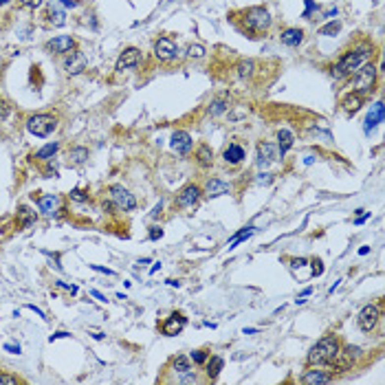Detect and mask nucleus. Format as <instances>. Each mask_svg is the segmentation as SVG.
<instances>
[{"label":"nucleus","instance_id":"obj_54","mask_svg":"<svg viewBox=\"0 0 385 385\" xmlns=\"http://www.w3.org/2000/svg\"><path fill=\"white\" fill-rule=\"evenodd\" d=\"M159 214H161V203H159V205H157V207H154V211H152V216H154V218H157V216H159Z\"/></svg>","mask_w":385,"mask_h":385},{"label":"nucleus","instance_id":"obj_27","mask_svg":"<svg viewBox=\"0 0 385 385\" xmlns=\"http://www.w3.org/2000/svg\"><path fill=\"white\" fill-rule=\"evenodd\" d=\"M227 108H229V99H227V97H218V99H214L209 104L207 112H209V115H214V117H218V115H223Z\"/></svg>","mask_w":385,"mask_h":385},{"label":"nucleus","instance_id":"obj_32","mask_svg":"<svg viewBox=\"0 0 385 385\" xmlns=\"http://www.w3.org/2000/svg\"><path fill=\"white\" fill-rule=\"evenodd\" d=\"M341 31V22L339 20H332V22H328L326 27H321L319 29V35H337Z\"/></svg>","mask_w":385,"mask_h":385},{"label":"nucleus","instance_id":"obj_29","mask_svg":"<svg viewBox=\"0 0 385 385\" xmlns=\"http://www.w3.org/2000/svg\"><path fill=\"white\" fill-rule=\"evenodd\" d=\"M223 365H225V361L220 359V356H214V359L207 363V377L209 379H216L220 374V370H223Z\"/></svg>","mask_w":385,"mask_h":385},{"label":"nucleus","instance_id":"obj_44","mask_svg":"<svg viewBox=\"0 0 385 385\" xmlns=\"http://www.w3.org/2000/svg\"><path fill=\"white\" fill-rule=\"evenodd\" d=\"M25 7H31V9H35V7H40L42 4V0H20Z\"/></svg>","mask_w":385,"mask_h":385},{"label":"nucleus","instance_id":"obj_26","mask_svg":"<svg viewBox=\"0 0 385 385\" xmlns=\"http://www.w3.org/2000/svg\"><path fill=\"white\" fill-rule=\"evenodd\" d=\"M278 141H280V148L278 150H280L282 157H284V154L289 152L290 148H293V134H290L289 130H280V132H278Z\"/></svg>","mask_w":385,"mask_h":385},{"label":"nucleus","instance_id":"obj_16","mask_svg":"<svg viewBox=\"0 0 385 385\" xmlns=\"http://www.w3.org/2000/svg\"><path fill=\"white\" fill-rule=\"evenodd\" d=\"M185 326H187V319L183 317V315H178V313H174V315H172L165 323H163V335L174 337V335H178V332H181Z\"/></svg>","mask_w":385,"mask_h":385},{"label":"nucleus","instance_id":"obj_36","mask_svg":"<svg viewBox=\"0 0 385 385\" xmlns=\"http://www.w3.org/2000/svg\"><path fill=\"white\" fill-rule=\"evenodd\" d=\"M192 359H194V363H205V361H207V350L192 352Z\"/></svg>","mask_w":385,"mask_h":385},{"label":"nucleus","instance_id":"obj_30","mask_svg":"<svg viewBox=\"0 0 385 385\" xmlns=\"http://www.w3.org/2000/svg\"><path fill=\"white\" fill-rule=\"evenodd\" d=\"M251 233H253V229H251V227H245V229H242V231H238L236 236H233L231 240H229V249H233V247H238V245H240V242H245L247 238L251 236Z\"/></svg>","mask_w":385,"mask_h":385},{"label":"nucleus","instance_id":"obj_51","mask_svg":"<svg viewBox=\"0 0 385 385\" xmlns=\"http://www.w3.org/2000/svg\"><path fill=\"white\" fill-rule=\"evenodd\" d=\"M62 337H68V332H62V330H60V332H55V335L51 337V341H55V339H62Z\"/></svg>","mask_w":385,"mask_h":385},{"label":"nucleus","instance_id":"obj_43","mask_svg":"<svg viewBox=\"0 0 385 385\" xmlns=\"http://www.w3.org/2000/svg\"><path fill=\"white\" fill-rule=\"evenodd\" d=\"M163 236V229L161 227H152L150 229V240H159Z\"/></svg>","mask_w":385,"mask_h":385},{"label":"nucleus","instance_id":"obj_55","mask_svg":"<svg viewBox=\"0 0 385 385\" xmlns=\"http://www.w3.org/2000/svg\"><path fill=\"white\" fill-rule=\"evenodd\" d=\"M332 16H337V9H330V11H326V18H332Z\"/></svg>","mask_w":385,"mask_h":385},{"label":"nucleus","instance_id":"obj_35","mask_svg":"<svg viewBox=\"0 0 385 385\" xmlns=\"http://www.w3.org/2000/svg\"><path fill=\"white\" fill-rule=\"evenodd\" d=\"M187 55H190V58H196V60L203 58V55H205V46L203 44H192L190 49H187Z\"/></svg>","mask_w":385,"mask_h":385},{"label":"nucleus","instance_id":"obj_4","mask_svg":"<svg viewBox=\"0 0 385 385\" xmlns=\"http://www.w3.org/2000/svg\"><path fill=\"white\" fill-rule=\"evenodd\" d=\"M245 25H247V29H251V31H256V33H260V31L269 29L271 16H269V11H266V9L253 7V9H249V11H247Z\"/></svg>","mask_w":385,"mask_h":385},{"label":"nucleus","instance_id":"obj_53","mask_svg":"<svg viewBox=\"0 0 385 385\" xmlns=\"http://www.w3.org/2000/svg\"><path fill=\"white\" fill-rule=\"evenodd\" d=\"M62 4H64V7H77V2H75V0H62Z\"/></svg>","mask_w":385,"mask_h":385},{"label":"nucleus","instance_id":"obj_9","mask_svg":"<svg viewBox=\"0 0 385 385\" xmlns=\"http://www.w3.org/2000/svg\"><path fill=\"white\" fill-rule=\"evenodd\" d=\"M176 53H178L176 42L170 40V37H161V40L154 44V55H157L161 62H170V60H174Z\"/></svg>","mask_w":385,"mask_h":385},{"label":"nucleus","instance_id":"obj_40","mask_svg":"<svg viewBox=\"0 0 385 385\" xmlns=\"http://www.w3.org/2000/svg\"><path fill=\"white\" fill-rule=\"evenodd\" d=\"M91 269L97 271V273H104V275H115L112 269H106V266H99V264H91Z\"/></svg>","mask_w":385,"mask_h":385},{"label":"nucleus","instance_id":"obj_28","mask_svg":"<svg viewBox=\"0 0 385 385\" xmlns=\"http://www.w3.org/2000/svg\"><path fill=\"white\" fill-rule=\"evenodd\" d=\"M58 148H60L58 143H46L44 148L37 150V152H35V159H40V161H49V159L53 157L55 152H58Z\"/></svg>","mask_w":385,"mask_h":385},{"label":"nucleus","instance_id":"obj_39","mask_svg":"<svg viewBox=\"0 0 385 385\" xmlns=\"http://www.w3.org/2000/svg\"><path fill=\"white\" fill-rule=\"evenodd\" d=\"M251 68H253V62H242L240 66H238V70H240L242 77H245V75H251Z\"/></svg>","mask_w":385,"mask_h":385},{"label":"nucleus","instance_id":"obj_7","mask_svg":"<svg viewBox=\"0 0 385 385\" xmlns=\"http://www.w3.org/2000/svg\"><path fill=\"white\" fill-rule=\"evenodd\" d=\"M110 196H112V200L117 203V207H121L124 211H132L134 207H137V198H134L132 194H130L126 187H121V185H112L110 190Z\"/></svg>","mask_w":385,"mask_h":385},{"label":"nucleus","instance_id":"obj_31","mask_svg":"<svg viewBox=\"0 0 385 385\" xmlns=\"http://www.w3.org/2000/svg\"><path fill=\"white\" fill-rule=\"evenodd\" d=\"M88 159V150L86 148H75V150H70V161L75 163V165H82L84 161Z\"/></svg>","mask_w":385,"mask_h":385},{"label":"nucleus","instance_id":"obj_12","mask_svg":"<svg viewBox=\"0 0 385 385\" xmlns=\"http://www.w3.org/2000/svg\"><path fill=\"white\" fill-rule=\"evenodd\" d=\"M198 198H200V190L196 185H187V187H183L181 192H178V196H176V205L178 207H194L196 203H198Z\"/></svg>","mask_w":385,"mask_h":385},{"label":"nucleus","instance_id":"obj_22","mask_svg":"<svg viewBox=\"0 0 385 385\" xmlns=\"http://www.w3.org/2000/svg\"><path fill=\"white\" fill-rule=\"evenodd\" d=\"M37 207H40V211H44L46 216L55 214V209H58V196L49 194V196H42V198H37Z\"/></svg>","mask_w":385,"mask_h":385},{"label":"nucleus","instance_id":"obj_21","mask_svg":"<svg viewBox=\"0 0 385 385\" xmlns=\"http://www.w3.org/2000/svg\"><path fill=\"white\" fill-rule=\"evenodd\" d=\"M304 40V31L302 29H286L282 33V44L286 46H299Z\"/></svg>","mask_w":385,"mask_h":385},{"label":"nucleus","instance_id":"obj_34","mask_svg":"<svg viewBox=\"0 0 385 385\" xmlns=\"http://www.w3.org/2000/svg\"><path fill=\"white\" fill-rule=\"evenodd\" d=\"M18 214L22 216V227H29V225H33V220H35V216L33 214H29V209L27 207H20V211H18Z\"/></svg>","mask_w":385,"mask_h":385},{"label":"nucleus","instance_id":"obj_14","mask_svg":"<svg viewBox=\"0 0 385 385\" xmlns=\"http://www.w3.org/2000/svg\"><path fill=\"white\" fill-rule=\"evenodd\" d=\"M46 49L53 51V53H70V51L75 49V42L70 35H58L46 44Z\"/></svg>","mask_w":385,"mask_h":385},{"label":"nucleus","instance_id":"obj_6","mask_svg":"<svg viewBox=\"0 0 385 385\" xmlns=\"http://www.w3.org/2000/svg\"><path fill=\"white\" fill-rule=\"evenodd\" d=\"M361 356V350L356 348V346H346L344 350L339 348L337 352V356L332 359V365H335L337 372H346V370H350L352 365H354V361Z\"/></svg>","mask_w":385,"mask_h":385},{"label":"nucleus","instance_id":"obj_24","mask_svg":"<svg viewBox=\"0 0 385 385\" xmlns=\"http://www.w3.org/2000/svg\"><path fill=\"white\" fill-rule=\"evenodd\" d=\"M196 161H198L200 167H209L211 163H214V152H211L209 145H200V148L196 150Z\"/></svg>","mask_w":385,"mask_h":385},{"label":"nucleus","instance_id":"obj_23","mask_svg":"<svg viewBox=\"0 0 385 385\" xmlns=\"http://www.w3.org/2000/svg\"><path fill=\"white\" fill-rule=\"evenodd\" d=\"M332 381V377L330 374H323L321 370H311V372L306 374V377L302 379V383H306V385H315V383H330Z\"/></svg>","mask_w":385,"mask_h":385},{"label":"nucleus","instance_id":"obj_57","mask_svg":"<svg viewBox=\"0 0 385 385\" xmlns=\"http://www.w3.org/2000/svg\"><path fill=\"white\" fill-rule=\"evenodd\" d=\"M0 2H9V0H0Z\"/></svg>","mask_w":385,"mask_h":385},{"label":"nucleus","instance_id":"obj_42","mask_svg":"<svg viewBox=\"0 0 385 385\" xmlns=\"http://www.w3.org/2000/svg\"><path fill=\"white\" fill-rule=\"evenodd\" d=\"M313 275H321L323 273V266H321V260H313Z\"/></svg>","mask_w":385,"mask_h":385},{"label":"nucleus","instance_id":"obj_18","mask_svg":"<svg viewBox=\"0 0 385 385\" xmlns=\"http://www.w3.org/2000/svg\"><path fill=\"white\" fill-rule=\"evenodd\" d=\"M381 121H383V104H381V101H377V104L372 106V112L365 117L363 130H365V132H372V130L377 128L379 124H381Z\"/></svg>","mask_w":385,"mask_h":385},{"label":"nucleus","instance_id":"obj_11","mask_svg":"<svg viewBox=\"0 0 385 385\" xmlns=\"http://www.w3.org/2000/svg\"><path fill=\"white\" fill-rule=\"evenodd\" d=\"M280 150L273 143H260L257 145V165L260 167H269L271 163L278 161Z\"/></svg>","mask_w":385,"mask_h":385},{"label":"nucleus","instance_id":"obj_3","mask_svg":"<svg viewBox=\"0 0 385 385\" xmlns=\"http://www.w3.org/2000/svg\"><path fill=\"white\" fill-rule=\"evenodd\" d=\"M58 128V121H55V117L51 115H33L29 117V121H27V130H29L33 137H49L53 130Z\"/></svg>","mask_w":385,"mask_h":385},{"label":"nucleus","instance_id":"obj_25","mask_svg":"<svg viewBox=\"0 0 385 385\" xmlns=\"http://www.w3.org/2000/svg\"><path fill=\"white\" fill-rule=\"evenodd\" d=\"M242 159H245V150L240 148V145H229L227 150H225V161L227 163H240Z\"/></svg>","mask_w":385,"mask_h":385},{"label":"nucleus","instance_id":"obj_47","mask_svg":"<svg viewBox=\"0 0 385 385\" xmlns=\"http://www.w3.org/2000/svg\"><path fill=\"white\" fill-rule=\"evenodd\" d=\"M0 117H2V119H7V117H9V106L4 104V101H0Z\"/></svg>","mask_w":385,"mask_h":385},{"label":"nucleus","instance_id":"obj_50","mask_svg":"<svg viewBox=\"0 0 385 385\" xmlns=\"http://www.w3.org/2000/svg\"><path fill=\"white\" fill-rule=\"evenodd\" d=\"M368 218H370V211H365V214H361L359 218L354 220V223H356V225H363V223H365V220H368Z\"/></svg>","mask_w":385,"mask_h":385},{"label":"nucleus","instance_id":"obj_41","mask_svg":"<svg viewBox=\"0 0 385 385\" xmlns=\"http://www.w3.org/2000/svg\"><path fill=\"white\" fill-rule=\"evenodd\" d=\"M271 181H273V176H271V174H260V176L256 178V183H257V185H269Z\"/></svg>","mask_w":385,"mask_h":385},{"label":"nucleus","instance_id":"obj_20","mask_svg":"<svg viewBox=\"0 0 385 385\" xmlns=\"http://www.w3.org/2000/svg\"><path fill=\"white\" fill-rule=\"evenodd\" d=\"M84 66H86V58L82 53H70V58L66 60V70L70 75H77L82 73Z\"/></svg>","mask_w":385,"mask_h":385},{"label":"nucleus","instance_id":"obj_38","mask_svg":"<svg viewBox=\"0 0 385 385\" xmlns=\"http://www.w3.org/2000/svg\"><path fill=\"white\" fill-rule=\"evenodd\" d=\"M70 198L77 200V203H84V200H88V194H86V192H82V190H73V192H70Z\"/></svg>","mask_w":385,"mask_h":385},{"label":"nucleus","instance_id":"obj_33","mask_svg":"<svg viewBox=\"0 0 385 385\" xmlns=\"http://www.w3.org/2000/svg\"><path fill=\"white\" fill-rule=\"evenodd\" d=\"M49 16H51V22H53L55 27H62L64 22H66L64 20V11H60L58 7H53V4L49 7Z\"/></svg>","mask_w":385,"mask_h":385},{"label":"nucleus","instance_id":"obj_46","mask_svg":"<svg viewBox=\"0 0 385 385\" xmlns=\"http://www.w3.org/2000/svg\"><path fill=\"white\" fill-rule=\"evenodd\" d=\"M4 350H9L11 354H20V346H13V344H4Z\"/></svg>","mask_w":385,"mask_h":385},{"label":"nucleus","instance_id":"obj_10","mask_svg":"<svg viewBox=\"0 0 385 385\" xmlns=\"http://www.w3.org/2000/svg\"><path fill=\"white\" fill-rule=\"evenodd\" d=\"M139 62H141V51L130 46V49H126L124 53L119 55V60H117V70L124 73V70H128V68L139 66Z\"/></svg>","mask_w":385,"mask_h":385},{"label":"nucleus","instance_id":"obj_45","mask_svg":"<svg viewBox=\"0 0 385 385\" xmlns=\"http://www.w3.org/2000/svg\"><path fill=\"white\" fill-rule=\"evenodd\" d=\"M58 286H60V289H66L68 290V293H77V286H73V284H64V282H58Z\"/></svg>","mask_w":385,"mask_h":385},{"label":"nucleus","instance_id":"obj_49","mask_svg":"<svg viewBox=\"0 0 385 385\" xmlns=\"http://www.w3.org/2000/svg\"><path fill=\"white\" fill-rule=\"evenodd\" d=\"M290 262H293L295 269H297V266H306V260H304V257H295V260H290Z\"/></svg>","mask_w":385,"mask_h":385},{"label":"nucleus","instance_id":"obj_19","mask_svg":"<svg viewBox=\"0 0 385 385\" xmlns=\"http://www.w3.org/2000/svg\"><path fill=\"white\" fill-rule=\"evenodd\" d=\"M361 106H363V97H361V93H350V95L344 97V110L348 112V115L359 112Z\"/></svg>","mask_w":385,"mask_h":385},{"label":"nucleus","instance_id":"obj_5","mask_svg":"<svg viewBox=\"0 0 385 385\" xmlns=\"http://www.w3.org/2000/svg\"><path fill=\"white\" fill-rule=\"evenodd\" d=\"M374 79H377V68H374L372 64H370V66L363 64V66L354 73V77H352V88H354V93L372 91Z\"/></svg>","mask_w":385,"mask_h":385},{"label":"nucleus","instance_id":"obj_48","mask_svg":"<svg viewBox=\"0 0 385 385\" xmlns=\"http://www.w3.org/2000/svg\"><path fill=\"white\" fill-rule=\"evenodd\" d=\"M313 9H315V2H313V0H306V11H304V16H311V11H313Z\"/></svg>","mask_w":385,"mask_h":385},{"label":"nucleus","instance_id":"obj_13","mask_svg":"<svg viewBox=\"0 0 385 385\" xmlns=\"http://www.w3.org/2000/svg\"><path fill=\"white\" fill-rule=\"evenodd\" d=\"M174 370H176V374H181V379H178L181 383H196V374H192L194 370H192L190 359H187V356H176V359H174Z\"/></svg>","mask_w":385,"mask_h":385},{"label":"nucleus","instance_id":"obj_2","mask_svg":"<svg viewBox=\"0 0 385 385\" xmlns=\"http://www.w3.org/2000/svg\"><path fill=\"white\" fill-rule=\"evenodd\" d=\"M339 352V341L337 337H323L321 341H317L308 352V363L311 365H328L332 363V359Z\"/></svg>","mask_w":385,"mask_h":385},{"label":"nucleus","instance_id":"obj_37","mask_svg":"<svg viewBox=\"0 0 385 385\" xmlns=\"http://www.w3.org/2000/svg\"><path fill=\"white\" fill-rule=\"evenodd\" d=\"M16 383H18V377H11V374L0 372V385H16Z\"/></svg>","mask_w":385,"mask_h":385},{"label":"nucleus","instance_id":"obj_8","mask_svg":"<svg viewBox=\"0 0 385 385\" xmlns=\"http://www.w3.org/2000/svg\"><path fill=\"white\" fill-rule=\"evenodd\" d=\"M379 317H381V308L377 306V304H370V306H365L363 311L359 313V317H356V321H359V328L363 332H370L374 330V326H377Z\"/></svg>","mask_w":385,"mask_h":385},{"label":"nucleus","instance_id":"obj_52","mask_svg":"<svg viewBox=\"0 0 385 385\" xmlns=\"http://www.w3.org/2000/svg\"><path fill=\"white\" fill-rule=\"evenodd\" d=\"M91 293H93V297H97V299H99V302H106V297L99 293V290H91Z\"/></svg>","mask_w":385,"mask_h":385},{"label":"nucleus","instance_id":"obj_15","mask_svg":"<svg viewBox=\"0 0 385 385\" xmlns=\"http://www.w3.org/2000/svg\"><path fill=\"white\" fill-rule=\"evenodd\" d=\"M172 150L178 154H187L192 150V137L185 130H178V132L172 134Z\"/></svg>","mask_w":385,"mask_h":385},{"label":"nucleus","instance_id":"obj_17","mask_svg":"<svg viewBox=\"0 0 385 385\" xmlns=\"http://www.w3.org/2000/svg\"><path fill=\"white\" fill-rule=\"evenodd\" d=\"M205 194L209 198H218V196L229 194V183L220 181V178H211V181L205 183Z\"/></svg>","mask_w":385,"mask_h":385},{"label":"nucleus","instance_id":"obj_56","mask_svg":"<svg viewBox=\"0 0 385 385\" xmlns=\"http://www.w3.org/2000/svg\"><path fill=\"white\" fill-rule=\"evenodd\" d=\"M253 332H257L256 328H245V335H253Z\"/></svg>","mask_w":385,"mask_h":385},{"label":"nucleus","instance_id":"obj_1","mask_svg":"<svg viewBox=\"0 0 385 385\" xmlns=\"http://www.w3.org/2000/svg\"><path fill=\"white\" fill-rule=\"evenodd\" d=\"M370 55H372V49H370V46H361V49L350 51V53H346L344 58L339 60V64H337V66L332 68V73L339 75V77L356 73V70H359V68L370 60Z\"/></svg>","mask_w":385,"mask_h":385}]
</instances>
